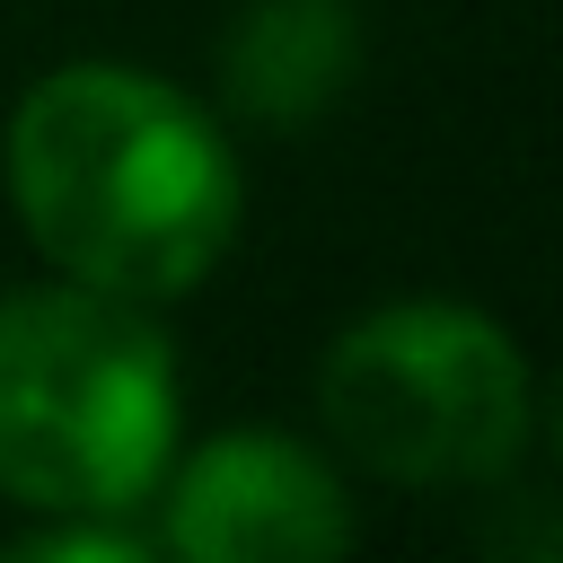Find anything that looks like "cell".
<instances>
[{
  "label": "cell",
  "instance_id": "6da1fadb",
  "mask_svg": "<svg viewBox=\"0 0 563 563\" xmlns=\"http://www.w3.org/2000/svg\"><path fill=\"white\" fill-rule=\"evenodd\" d=\"M9 194L35 246L114 299H185L238 229V158L167 79L70 62L9 114Z\"/></svg>",
  "mask_w": 563,
  "mask_h": 563
},
{
  "label": "cell",
  "instance_id": "277c9868",
  "mask_svg": "<svg viewBox=\"0 0 563 563\" xmlns=\"http://www.w3.org/2000/svg\"><path fill=\"white\" fill-rule=\"evenodd\" d=\"M167 545L194 563H325L352 545V510L299 440L229 431L176 475Z\"/></svg>",
  "mask_w": 563,
  "mask_h": 563
},
{
  "label": "cell",
  "instance_id": "3957f363",
  "mask_svg": "<svg viewBox=\"0 0 563 563\" xmlns=\"http://www.w3.org/2000/svg\"><path fill=\"white\" fill-rule=\"evenodd\" d=\"M334 440L396 484H493L528 440V361L475 308H378L325 352Z\"/></svg>",
  "mask_w": 563,
  "mask_h": 563
},
{
  "label": "cell",
  "instance_id": "7a4b0ae2",
  "mask_svg": "<svg viewBox=\"0 0 563 563\" xmlns=\"http://www.w3.org/2000/svg\"><path fill=\"white\" fill-rule=\"evenodd\" d=\"M176 449V361L141 299H0V493L35 510H132Z\"/></svg>",
  "mask_w": 563,
  "mask_h": 563
},
{
  "label": "cell",
  "instance_id": "5b68a950",
  "mask_svg": "<svg viewBox=\"0 0 563 563\" xmlns=\"http://www.w3.org/2000/svg\"><path fill=\"white\" fill-rule=\"evenodd\" d=\"M361 62V26L343 0H246L229 26V106L246 123H308L343 97Z\"/></svg>",
  "mask_w": 563,
  "mask_h": 563
},
{
  "label": "cell",
  "instance_id": "8992f818",
  "mask_svg": "<svg viewBox=\"0 0 563 563\" xmlns=\"http://www.w3.org/2000/svg\"><path fill=\"white\" fill-rule=\"evenodd\" d=\"M26 563H79V554H114V563H141V537H123V528H53V537H26L18 545Z\"/></svg>",
  "mask_w": 563,
  "mask_h": 563
}]
</instances>
